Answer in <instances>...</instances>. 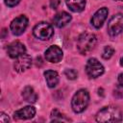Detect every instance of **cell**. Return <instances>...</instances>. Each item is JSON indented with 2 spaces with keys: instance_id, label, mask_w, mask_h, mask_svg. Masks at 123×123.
I'll use <instances>...</instances> for the list:
<instances>
[{
  "instance_id": "ba28073f",
  "label": "cell",
  "mask_w": 123,
  "mask_h": 123,
  "mask_svg": "<svg viewBox=\"0 0 123 123\" xmlns=\"http://www.w3.org/2000/svg\"><path fill=\"white\" fill-rule=\"evenodd\" d=\"M44 56H45L46 61H48L50 62H53V63H57V62L62 61L63 54H62V49L59 46L52 45V46H50L46 49Z\"/></svg>"
},
{
  "instance_id": "603a6c76",
  "label": "cell",
  "mask_w": 123,
  "mask_h": 123,
  "mask_svg": "<svg viewBox=\"0 0 123 123\" xmlns=\"http://www.w3.org/2000/svg\"><path fill=\"white\" fill-rule=\"evenodd\" d=\"M118 84L121 85V86H123V73H121V74L118 75Z\"/></svg>"
},
{
  "instance_id": "7c38bea8",
  "label": "cell",
  "mask_w": 123,
  "mask_h": 123,
  "mask_svg": "<svg viewBox=\"0 0 123 123\" xmlns=\"http://www.w3.org/2000/svg\"><path fill=\"white\" fill-rule=\"evenodd\" d=\"M36 114V109L32 106H26L18 111H16L13 114L14 119L16 120H25V119H31Z\"/></svg>"
},
{
  "instance_id": "3957f363",
  "label": "cell",
  "mask_w": 123,
  "mask_h": 123,
  "mask_svg": "<svg viewBox=\"0 0 123 123\" xmlns=\"http://www.w3.org/2000/svg\"><path fill=\"white\" fill-rule=\"evenodd\" d=\"M89 102V94L86 89H79L72 97L71 107L74 112H83Z\"/></svg>"
},
{
  "instance_id": "5b68a950",
  "label": "cell",
  "mask_w": 123,
  "mask_h": 123,
  "mask_svg": "<svg viewBox=\"0 0 123 123\" xmlns=\"http://www.w3.org/2000/svg\"><path fill=\"white\" fill-rule=\"evenodd\" d=\"M86 72L89 78L95 79L104 73V66L95 58H90L86 64Z\"/></svg>"
},
{
  "instance_id": "5bb4252c",
  "label": "cell",
  "mask_w": 123,
  "mask_h": 123,
  "mask_svg": "<svg viewBox=\"0 0 123 123\" xmlns=\"http://www.w3.org/2000/svg\"><path fill=\"white\" fill-rule=\"evenodd\" d=\"M68 9L74 12H81L86 8V0H65Z\"/></svg>"
},
{
  "instance_id": "ffe728a7",
  "label": "cell",
  "mask_w": 123,
  "mask_h": 123,
  "mask_svg": "<svg viewBox=\"0 0 123 123\" xmlns=\"http://www.w3.org/2000/svg\"><path fill=\"white\" fill-rule=\"evenodd\" d=\"M19 2H20V0H5V4L8 7H11V8L16 6Z\"/></svg>"
},
{
  "instance_id": "8992f818",
  "label": "cell",
  "mask_w": 123,
  "mask_h": 123,
  "mask_svg": "<svg viewBox=\"0 0 123 123\" xmlns=\"http://www.w3.org/2000/svg\"><path fill=\"white\" fill-rule=\"evenodd\" d=\"M123 31V14L113 15L108 23V33L111 37H116Z\"/></svg>"
},
{
  "instance_id": "277c9868",
  "label": "cell",
  "mask_w": 123,
  "mask_h": 123,
  "mask_svg": "<svg viewBox=\"0 0 123 123\" xmlns=\"http://www.w3.org/2000/svg\"><path fill=\"white\" fill-rule=\"evenodd\" d=\"M34 36L40 40H48L54 35L53 27L47 22H39L33 29Z\"/></svg>"
},
{
  "instance_id": "8fae6325",
  "label": "cell",
  "mask_w": 123,
  "mask_h": 123,
  "mask_svg": "<svg viewBox=\"0 0 123 123\" xmlns=\"http://www.w3.org/2000/svg\"><path fill=\"white\" fill-rule=\"evenodd\" d=\"M7 51H8V55L11 58L16 59L17 57H19L22 54H25L26 53V47L20 41H13V42H12L8 46Z\"/></svg>"
},
{
  "instance_id": "d4e9b609",
  "label": "cell",
  "mask_w": 123,
  "mask_h": 123,
  "mask_svg": "<svg viewBox=\"0 0 123 123\" xmlns=\"http://www.w3.org/2000/svg\"><path fill=\"white\" fill-rule=\"evenodd\" d=\"M115 1H122V0H115Z\"/></svg>"
},
{
  "instance_id": "7a4b0ae2",
  "label": "cell",
  "mask_w": 123,
  "mask_h": 123,
  "mask_svg": "<svg viewBox=\"0 0 123 123\" xmlns=\"http://www.w3.org/2000/svg\"><path fill=\"white\" fill-rule=\"evenodd\" d=\"M96 43H97V38L95 35L90 33H84L79 37L77 40V49L80 54L87 55L89 52H91L94 49Z\"/></svg>"
},
{
  "instance_id": "44dd1931",
  "label": "cell",
  "mask_w": 123,
  "mask_h": 123,
  "mask_svg": "<svg viewBox=\"0 0 123 123\" xmlns=\"http://www.w3.org/2000/svg\"><path fill=\"white\" fill-rule=\"evenodd\" d=\"M9 120H10V118L7 114H5L4 112H0V122L1 123H7V122H9Z\"/></svg>"
},
{
  "instance_id": "d6986e66",
  "label": "cell",
  "mask_w": 123,
  "mask_h": 123,
  "mask_svg": "<svg viewBox=\"0 0 123 123\" xmlns=\"http://www.w3.org/2000/svg\"><path fill=\"white\" fill-rule=\"evenodd\" d=\"M64 75L69 80H75L77 78V76H78V73H77V71L75 69L70 68V69H65L64 70Z\"/></svg>"
},
{
  "instance_id": "4fadbf2b",
  "label": "cell",
  "mask_w": 123,
  "mask_h": 123,
  "mask_svg": "<svg viewBox=\"0 0 123 123\" xmlns=\"http://www.w3.org/2000/svg\"><path fill=\"white\" fill-rule=\"evenodd\" d=\"M70 20H71V15L66 12H58L53 18V22L55 26H57L58 28H62L66 26L70 22Z\"/></svg>"
},
{
  "instance_id": "e0dca14e",
  "label": "cell",
  "mask_w": 123,
  "mask_h": 123,
  "mask_svg": "<svg viewBox=\"0 0 123 123\" xmlns=\"http://www.w3.org/2000/svg\"><path fill=\"white\" fill-rule=\"evenodd\" d=\"M51 121L52 122H68L70 121L63 113L60 112L58 110H53L51 112Z\"/></svg>"
},
{
  "instance_id": "ac0fdd59",
  "label": "cell",
  "mask_w": 123,
  "mask_h": 123,
  "mask_svg": "<svg viewBox=\"0 0 123 123\" xmlns=\"http://www.w3.org/2000/svg\"><path fill=\"white\" fill-rule=\"evenodd\" d=\"M114 53V49L111 47V46H105L104 49H103V52H102V58L105 59V60H109L112 57Z\"/></svg>"
},
{
  "instance_id": "7402d4cb",
  "label": "cell",
  "mask_w": 123,
  "mask_h": 123,
  "mask_svg": "<svg viewBox=\"0 0 123 123\" xmlns=\"http://www.w3.org/2000/svg\"><path fill=\"white\" fill-rule=\"evenodd\" d=\"M60 5V0H51L50 1V7L54 10H56Z\"/></svg>"
},
{
  "instance_id": "2e32d148",
  "label": "cell",
  "mask_w": 123,
  "mask_h": 123,
  "mask_svg": "<svg viewBox=\"0 0 123 123\" xmlns=\"http://www.w3.org/2000/svg\"><path fill=\"white\" fill-rule=\"evenodd\" d=\"M22 97L28 103H35L37 100V95L36 91L34 90V88L32 86H29L24 87V89L22 91Z\"/></svg>"
},
{
  "instance_id": "30bf717a",
  "label": "cell",
  "mask_w": 123,
  "mask_h": 123,
  "mask_svg": "<svg viewBox=\"0 0 123 123\" xmlns=\"http://www.w3.org/2000/svg\"><path fill=\"white\" fill-rule=\"evenodd\" d=\"M108 13H109V10L105 7L97 10L96 12L92 15V17L90 19L91 25L96 29H99L100 27H102L104 21L106 20V18L108 16Z\"/></svg>"
},
{
  "instance_id": "9c48e42d",
  "label": "cell",
  "mask_w": 123,
  "mask_h": 123,
  "mask_svg": "<svg viewBox=\"0 0 123 123\" xmlns=\"http://www.w3.org/2000/svg\"><path fill=\"white\" fill-rule=\"evenodd\" d=\"M32 65V58L28 54H22L21 56L15 59L13 63L14 70L17 72H24L25 70L29 69Z\"/></svg>"
},
{
  "instance_id": "9a60e30c",
  "label": "cell",
  "mask_w": 123,
  "mask_h": 123,
  "mask_svg": "<svg viewBox=\"0 0 123 123\" xmlns=\"http://www.w3.org/2000/svg\"><path fill=\"white\" fill-rule=\"evenodd\" d=\"M44 77L47 83V86L51 88L56 87L59 84V75L54 70H46L44 72Z\"/></svg>"
},
{
  "instance_id": "cb8c5ba5",
  "label": "cell",
  "mask_w": 123,
  "mask_h": 123,
  "mask_svg": "<svg viewBox=\"0 0 123 123\" xmlns=\"http://www.w3.org/2000/svg\"><path fill=\"white\" fill-rule=\"evenodd\" d=\"M120 65H121V66H123V57L120 59Z\"/></svg>"
},
{
  "instance_id": "6da1fadb",
  "label": "cell",
  "mask_w": 123,
  "mask_h": 123,
  "mask_svg": "<svg viewBox=\"0 0 123 123\" xmlns=\"http://www.w3.org/2000/svg\"><path fill=\"white\" fill-rule=\"evenodd\" d=\"M122 120V113L120 110L113 106L104 107L96 114L97 122H120Z\"/></svg>"
},
{
  "instance_id": "52a82bcc",
  "label": "cell",
  "mask_w": 123,
  "mask_h": 123,
  "mask_svg": "<svg viewBox=\"0 0 123 123\" xmlns=\"http://www.w3.org/2000/svg\"><path fill=\"white\" fill-rule=\"evenodd\" d=\"M27 26H28V18L25 15H19L11 22L10 28L14 36H20L25 32Z\"/></svg>"
}]
</instances>
